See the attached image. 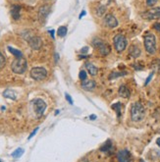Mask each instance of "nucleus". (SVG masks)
<instances>
[{"label":"nucleus","mask_w":160,"mask_h":162,"mask_svg":"<svg viewBox=\"0 0 160 162\" xmlns=\"http://www.w3.org/2000/svg\"><path fill=\"white\" fill-rule=\"evenodd\" d=\"M144 49L150 55L156 53V37L152 33H145L144 36Z\"/></svg>","instance_id":"1"},{"label":"nucleus","mask_w":160,"mask_h":162,"mask_svg":"<svg viewBox=\"0 0 160 162\" xmlns=\"http://www.w3.org/2000/svg\"><path fill=\"white\" fill-rule=\"evenodd\" d=\"M145 116V109L140 102L133 103L131 107V119L134 122H140Z\"/></svg>","instance_id":"2"},{"label":"nucleus","mask_w":160,"mask_h":162,"mask_svg":"<svg viewBox=\"0 0 160 162\" xmlns=\"http://www.w3.org/2000/svg\"><path fill=\"white\" fill-rule=\"evenodd\" d=\"M27 68H28V62H27V59L24 56L19 58H15L11 64L12 71L15 74H18V75L24 74L27 71Z\"/></svg>","instance_id":"3"},{"label":"nucleus","mask_w":160,"mask_h":162,"mask_svg":"<svg viewBox=\"0 0 160 162\" xmlns=\"http://www.w3.org/2000/svg\"><path fill=\"white\" fill-rule=\"evenodd\" d=\"M92 45L94 48H96L97 50H98V52L100 53V55L102 56H107L110 54L111 52V47L110 45L108 44V43H106L104 40H102L101 38L99 37H95L92 39Z\"/></svg>","instance_id":"4"},{"label":"nucleus","mask_w":160,"mask_h":162,"mask_svg":"<svg viewBox=\"0 0 160 162\" xmlns=\"http://www.w3.org/2000/svg\"><path fill=\"white\" fill-rule=\"evenodd\" d=\"M113 44H114V48L118 53H122L127 48L128 45V39L126 38V37L122 33H118L113 37Z\"/></svg>","instance_id":"5"},{"label":"nucleus","mask_w":160,"mask_h":162,"mask_svg":"<svg viewBox=\"0 0 160 162\" xmlns=\"http://www.w3.org/2000/svg\"><path fill=\"white\" fill-rule=\"evenodd\" d=\"M30 75L34 81H43L47 77V71L43 67H34L30 70Z\"/></svg>","instance_id":"6"},{"label":"nucleus","mask_w":160,"mask_h":162,"mask_svg":"<svg viewBox=\"0 0 160 162\" xmlns=\"http://www.w3.org/2000/svg\"><path fill=\"white\" fill-rule=\"evenodd\" d=\"M33 104H34V110L35 112V114H37V117L38 118L41 117L46 109V103L41 98H35L33 100Z\"/></svg>","instance_id":"7"},{"label":"nucleus","mask_w":160,"mask_h":162,"mask_svg":"<svg viewBox=\"0 0 160 162\" xmlns=\"http://www.w3.org/2000/svg\"><path fill=\"white\" fill-rule=\"evenodd\" d=\"M103 24H104L105 27H107L109 29H115V28L118 27L119 22H118L116 17H115L113 14H110V13H108V14H106L104 16Z\"/></svg>","instance_id":"8"},{"label":"nucleus","mask_w":160,"mask_h":162,"mask_svg":"<svg viewBox=\"0 0 160 162\" xmlns=\"http://www.w3.org/2000/svg\"><path fill=\"white\" fill-rule=\"evenodd\" d=\"M143 17L146 20H154L160 18V7H154L152 9L144 12Z\"/></svg>","instance_id":"9"},{"label":"nucleus","mask_w":160,"mask_h":162,"mask_svg":"<svg viewBox=\"0 0 160 162\" xmlns=\"http://www.w3.org/2000/svg\"><path fill=\"white\" fill-rule=\"evenodd\" d=\"M28 41H29L30 46L32 47L34 50H39L41 47L42 46V40L39 37L34 36L32 37L28 38Z\"/></svg>","instance_id":"10"},{"label":"nucleus","mask_w":160,"mask_h":162,"mask_svg":"<svg viewBox=\"0 0 160 162\" xmlns=\"http://www.w3.org/2000/svg\"><path fill=\"white\" fill-rule=\"evenodd\" d=\"M117 158L119 162H132V154L127 150H122L117 153Z\"/></svg>","instance_id":"11"},{"label":"nucleus","mask_w":160,"mask_h":162,"mask_svg":"<svg viewBox=\"0 0 160 162\" xmlns=\"http://www.w3.org/2000/svg\"><path fill=\"white\" fill-rule=\"evenodd\" d=\"M49 13H50V7L48 5H42L38 9V19H39V21L41 22L45 21L47 16L49 15Z\"/></svg>","instance_id":"12"},{"label":"nucleus","mask_w":160,"mask_h":162,"mask_svg":"<svg viewBox=\"0 0 160 162\" xmlns=\"http://www.w3.org/2000/svg\"><path fill=\"white\" fill-rule=\"evenodd\" d=\"M81 86H82V89L84 90L91 91V90H93L95 89L96 83H95V81H93V80H86V81L82 82Z\"/></svg>","instance_id":"13"},{"label":"nucleus","mask_w":160,"mask_h":162,"mask_svg":"<svg viewBox=\"0 0 160 162\" xmlns=\"http://www.w3.org/2000/svg\"><path fill=\"white\" fill-rule=\"evenodd\" d=\"M129 54H130V56L133 58L140 57L141 54V50H140V46L137 44H132L130 46V48H129Z\"/></svg>","instance_id":"14"},{"label":"nucleus","mask_w":160,"mask_h":162,"mask_svg":"<svg viewBox=\"0 0 160 162\" xmlns=\"http://www.w3.org/2000/svg\"><path fill=\"white\" fill-rule=\"evenodd\" d=\"M118 94H119L120 97L129 98L131 95V91L126 85H121L119 87V90H118Z\"/></svg>","instance_id":"15"},{"label":"nucleus","mask_w":160,"mask_h":162,"mask_svg":"<svg viewBox=\"0 0 160 162\" xmlns=\"http://www.w3.org/2000/svg\"><path fill=\"white\" fill-rule=\"evenodd\" d=\"M84 66H86L87 71V73L90 74L91 76L94 77V76L97 75V73H98V68H97L96 66H94V65H93L92 63L87 62L86 64H84Z\"/></svg>","instance_id":"16"},{"label":"nucleus","mask_w":160,"mask_h":162,"mask_svg":"<svg viewBox=\"0 0 160 162\" xmlns=\"http://www.w3.org/2000/svg\"><path fill=\"white\" fill-rule=\"evenodd\" d=\"M20 11L21 7L19 5H13L11 8V16L14 20H19L20 19Z\"/></svg>","instance_id":"17"},{"label":"nucleus","mask_w":160,"mask_h":162,"mask_svg":"<svg viewBox=\"0 0 160 162\" xmlns=\"http://www.w3.org/2000/svg\"><path fill=\"white\" fill-rule=\"evenodd\" d=\"M3 96L4 97H6V98H10V99H13V100H15L16 99V93H14V90H12L10 89H8V90H5L3 91Z\"/></svg>","instance_id":"18"},{"label":"nucleus","mask_w":160,"mask_h":162,"mask_svg":"<svg viewBox=\"0 0 160 162\" xmlns=\"http://www.w3.org/2000/svg\"><path fill=\"white\" fill-rule=\"evenodd\" d=\"M112 142L110 141V139H108V141H106L105 143L100 147V150L102 152H109L111 150H112Z\"/></svg>","instance_id":"19"},{"label":"nucleus","mask_w":160,"mask_h":162,"mask_svg":"<svg viewBox=\"0 0 160 162\" xmlns=\"http://www.w3.org/2000/svg\"><path fill=\"white\" fill-rule=\"evenodd\" d=\"M8 50L11 54L14 55L16 58H19V57H22V56H23V53H22L20 50H18V49H16V48L12 47V46H8Z\"/></svg>","instance_id":"20"},{"label":"nucleus","mask_w":160,"mask_h":162,"mask_svg":"<svg viewBox=\"0 0 160 162\" xmlns=\"http://www.w3.org/2000/svg\"><path fill=\"white\" fill-rule=\"evenodd\" d=\"M127 75V72H112L109 75V80H114V79H117V78H120V77H124Z\"/></svg>","instance_id":"21"},{"label":"nucleus","mask_w":160,"mask_h":162,"mask_svg":"<svg viewBox=\"0 0 160 162\" xmlns=\"http://www.w3.org/2000/svg\"><path fill=\"white\" fill-rule=\"evenodd\" d=\"M68 33V29L67 27H65V26H61V27L58 28L57 30V34H58L59 37H64L66 34Z\"/></svg>","instance_id":"22"},{"label":"nucleus","mask_w":160,"mask_h":162,"mask_svg":"<svg viewBox=\"0 0 160 162\" xmlns=\"http://www.w3.org/2000/svg\"><path fill=\"white\" fill-rule=\"evenodd\" d=\"M106 12V6L104 5H99L95 9V14L97 17H101L102 15H104Z\"/></svg>","instance_id":"23"},{"label":"nucleus","mask_w":160,"mask_h":162,"mask_svg":"<svg viewBox=\"0 0 160 162\" xmlns=\"http://www.w3.org/2000/svg\"><path fill=\"white\" fill-rule=\"evenodd\" d=\"M23 153H24V150H23V148L19 147V148H17L16 150H14L12 152L11 156L14 157V158H19V157H21L22 155H23Z\"/></svg>","instance_id":"24"},{"label":"nucleus","mask_w":160,"mask_h":162,"mask_svg":"<svg viewBox=\"0 0 160 162\" xmlns=\"http://www.w3.org/2000/svg\"><path fill=\"white\" fill-rule=\"evenodd\" d=\"M121 108H122V104L120 103V102L114 103V104L112 105V109L117 112V116H118V117H120V115H121Z\"/></svg>","instance_id":"25"},{"label":"nucleus","mask_w":160,"mask_h":162,"mask_svg":"<svg viewBox=\"0 0 160 162\" xmlns=\"http://www.w3.org/2000/svg\"><path fill=\"white\" fill-rule=\"evenodd\" d=\"M5 64H6V58H5V56L3 55L1 50H0V70L4 68Z\"/></svg>","instance_id":"26"},{"label":"nucleus","mask_w":160,"mask_h":162,"mask_svg":"<svg viewBox=\"0 0 160 162\" xmlns=\"http://www.w3.org/2000/svg\"><path fill=\"white\" fill-rule=\"evenodd\" d=\"M79 79H80V80H81L82 82L86 81L87 79V74L86 71H84V70H82V71H80V73H79Z\"/></svg>","instance_id":"27"},{"label":"nucleus","mask_w":160,"mask_h":162,"mask_svg":"<svg viewBox=\"0 0 160 162\" xmlns=\"http://www.w3.org/2000/svg\"><path fill=\"white\" fill-rule=\"evenodd\" d=\"M145 2L148 7H153L158 2V0H145Z\"/></svg>","instance_id":"28"},{"label":"nucleus","mask_w":160,"mask_h":162,"mask_svg":"<svg viewBox=\"0 0 160 162\" xmlns=\"http://www.w3.org/2000/svg\"><path fill=\"white\" fill-rule=\"evenodd\" d=\"M153 75H154V71L153 72H151L149 74V76L146 78V80H145V83H144V86H148L149 83H150V81H151V79H152V77H153Z\"/></svg>","instance_id":"29"},{"label":"nucleus","mask_w":160,"mask_h":162,"mask_svg":"<svg viewBox=\"0 0 160 162\" xmlns=\"http://www.w3.org/2000/svg\"><path fill=\"white\" fill-rule=\"evenodd\" d=\"M65 97H66V100H67V101L69 102L70 105H73V104H74V101H73V99H72V97H71L70 94L66 93V94H65Z\"/></svg>","instance_id":"30"},{"label":"nucleus","mask_w":160,"mask_h":162,"mask_svg":"<svg viewBox=\"0 0 160 162\" xmlns=\"http://www.w3.org/2000/svg\"><path fill=\"white\" fill-rule=\"evenodd\" d=\"M38 129H39V128H38V127H37V128H35V129H34V130L33 131V132H32V133H30V135L29 136V138H28V139H29V141H30V139H33V137H34V136L35 134H37V131H38Z\"/></svg>","instance_id":"31"},{"label":"nucleus","mask_w":160,"mask_h":162,"mask_svg":"<svg viewBox=\"0 0 160 162\" xmlns=\"http://www.w3.org/2000/svg\"><path fill=\"white\" fill-rule=\"evenodd\" d=\"M153 29L156 30L158 33H160V23H158V22L154 23V24H153Z\"/></svg>","instance_id":"32"},{"label":"nucleus","mask_w":160,"mask_h":162,"mask_svg":"<svg viewBox=\"0 0 160 162\" xmlns=\"http://www.w3.org/2000/svg\"><path fill=\"white\" fill-rule=\"evenodd\" d=\"M155 70H156L158 73H160V60H157V61H156V65H155Z\"/></svg>","instance_id":"33"},{"label":"nucleus","mask_w":160,"mask_h":162,"mask_svg":"<svg viewBox=\"0 0 160 162\" xmlns=\"http://www.w3.org/2000/svg\"><path fill=\"white\" fill-rule=\"evenodd\" d=\"M87 51H88V47L87 46H84V48H82V49H81V52H82V53H84V54H86Z\"/></svg>","instance_id":"34"},{"label":"nucleus","mask_w":160,"mask_h":162,"mask_svg":"<svg viewBox=\"0 0 160 162\" xmlns=\"http://www.w3.org/2000/svg\"><path fill=\"white\" fill-rule=\"evenodd\" d=\"M86 14H87V12L84 11V10H83V11L81 12V14H80V16H79V19H82L83 16H86Z\"/></svg>","instance_id":"35"},{"label":"nucleus","mask_w":160,"mask_h":162,"mask_svg":"<svg viewBox=\"0 0 160 162\" xmlns=\"http://www.w3.org/2000/svg\"><path fill=\"white\" fill-rule=\"evenodd\" d=\"M54 33H55V30H49V33H50V36L52 37V38H54V37H54Z\"/></svg>","instance_id":"36"},{"label":"nucleus","mask_w":160,"mask_h":162,"mask_svg":"<svg viewBox=\"0 0 160 162\" xmlns=\"http://www.w3.org/2000/svg\"><path fill=\"white\" fill-rule=\"evenodd\" d=\"M88 57V55H79V58L80 59H86V58H87Z\"/></svg>","instance_id":"37"},{"label":"nucleus","mask_w":160,"mask_h":162,"mask_svg":"<svg viewBox=\"0 0 160 162\" xmlns=\"http://www.w3.org/2000/svg\"><path fill=\"white\" fill-rule=\"evenodd\" d=\"M90 119L91 120H95L96 119V115H91L90 116Z\"/></svg>","instance_id":"38"},{"label":"nucleus","mask_w":160,"mask_h":162,"mask_svg":"<svg viewBox=\"0 0 160 162\" xmlns=\"http://www.w3.org/2000/svg\"><path fill=\"white\" fill-rule=\"evenodd\" d=\"M156 144L160 147V138H158V139H156Z\"/></svg>","instance_id":"39"},{"label":"nucleus","mask_w":160,"mask_h":162,"mask_svg":"<svg viewBox=\"0 0 160 162\" xmlns=\"http://www.w3.org/2000/svg\"><path fill=\"white\" fill-rule=\"evenodd\" d=\"M55 57H56V58H55V61H56V62H57V60H58V59H59V55L56 53V54H55Z\"/></svg>","instance_id":"40"},{"label":"nucleus","mask_w":160,"mask_h":162,"mask_svg":"<svg viewBox=\"0 0 160 162\" xmlns=\"http://www.w3.org/2000/svg\"><path fill=\"white\" fill-rule=\"evenodd\" d=\"M59 114V110H56L55 111V115H58Z\"/></svg>","instance_id":"41"},{"label":"nucleus","mask_w":160,"mask_h":162,"mask_svg":"<svg viewBox=\"0 0 160 162\" xmlns=\"http://www.w3.org/2000/svg\"><path fill=\"white\" fill-rule=\"evenodd\" d=\"M140 162H144V159H140Z\"/></svg>","instance_id":"42"},{"label":"nucleus","mask_w":160,"mask_h":162,"mask_svg":"<svg viewBox=\"0 0 160 162\" xmlns=\"http://www.w3.org/2000/svg\"><path fill=\"white\" fill-rule=\"evenodd\" d=\"M0 162H3V161H2V160H1V159H0Z\"/></svg>","instance_id":"43"}]
</instances>
